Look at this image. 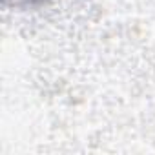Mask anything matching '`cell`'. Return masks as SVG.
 Instances as JSON below:
<instances>
[{
  "mask_svg": "<svg viewBox=\"0 0 155 155\" xmlns=\"http://www.w3.org/2000/svg\"><path fill=\"white\" fill-rule=\"evenodd\" d=\"M4 2L11 6H37V4H44L46 0H4Z\"/></svg>",
  "mask_w": 155,
  "mask_h": 155,
  "instance_id": "obj_1",
  "label": "cell"
}]
</instances>
